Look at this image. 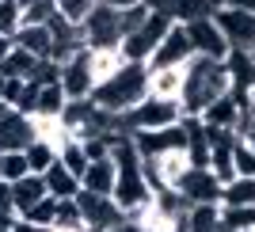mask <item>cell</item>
I'll list each match as a JSON object with an SVG mask.
<instances>
[{
	"label": "cell",
	"instance_id": "obj_22",
	"mask_svg": "<svg viewBox=\"0 0 255 232\" xmlns=\"http://www.w3.org/2000/svg\"><path fill=\"white\" fill-rule=\"evenodd\" d=\"M65 111V92L57 80L50 84H38V99H34V115L31 118H57Z\"/></svg>",
	"mask_w": 255,
	"mask_h": 232
},
{
	"label": "cell",
	"instance_id": "obj_31",
	"mask_svg": "<svg viewBox=\"0 0 255 232\" xmlns=\"http://www.w3.org/2000/svg\"><path fill=\"white\" fill-rule=\"evenodd\" d=\"M53 210H57V198L53 194H46L42 202H34L27 213H19L23 221H31V225H53Z\"/></svg>",
	"mask_w": 255,
	"mask_h": 232
},
{
	"label": "cell",
	"instance_id": "obj_28",
	"mask_svg": "<svg viewBox=\"0 0 255 232\" xmlns=\"http://www.w3.org/2000/svg\"><path fill=\"white\" fill-rule=\"evenodd\" d=\"M27 156H23V148H11V152H4L0 156V179H8V183H15V179H23L27 175Z\"/></svg>",
	"mask_w": 255,
	"mask_h": 232
},
{
	"label": "cell",
	"instance_id": "obj_11",
	"mask_svg": "<svg viewBox=\"0 0 255 232\" xmlns=\"http://www.w3.org/2000/svg\"><path fill=\"white\" fill-rule=\"evenodd\" d=\"M175 190L187 202H217L221 198V183H217V175L210 168H187L183 179L175 183Z\"/></svg>",
	"mask_w": 255,
	"mask_h": 232
},
{
	"label": "cell",
	"instance_id": "obj_7",
	"mask_svg": "<svg viewBox=\"0 0 255 232\" xmlns=\"http://www.w3.org/2000/svg\"><path fill=\"white\" fill-rule=\"evenodd\" d=\"M191 57H194V46H191L187 27H183V23H171L168 31H164V38L156 42V50L149 53L145 69H175V65H187Z\"/></svg>",
	"mask_w": 255,
	"mask_h": 232
},
{
	"label": "cell",
	"instance_id": "obj_41",
	"mask_svg": "<svg viewBox=\"0 0 255 232\" xmlns=\"http://www.w3.org/2000/svg\"><path fill=\"white\" fill-rule=\"evenodd\" d=\"M206 4H210V11L213 8H225V0H206Z\"/></svg>",
	"mask_w": 255,
	"mask_h": 232
},
{
	"label": "cell",
	"instance_id": "obj_3",
	"mask_svg": "<svg viewBox=\"0 0 255 232\" xmlns=\"http://www.w3.org/2000/svg\"><path fill=\"white\" fill-rule=\"evenodd\" d=\"M183 118V107L179 99H156V95H145L137 103L122 111L118 122H122V133H141V129H164V126H175Z\"/></svg>",
	"mask_w": 255,
	"mask_h": 232
},
{
	"label": "cell",
	"instance_id": "obj_39",
	"mask_svg": "<svg viewBox=\"0 0 255 232\" xmlns=\"http://www.w3.org/2000/svg\"><path fill=\"white\" fill-rule=\"evenodd\" d=\"M11 50V38H4V34H0V61H4V53Z\"/></svg>",
	"mask_w": 255,
	"mask_h": 232
},
{
	"label": "cell",
	"instance_id": "obj_4",
	"mask_svg": "<svg viewBox=\"0 0 255 232\" xmlns=\"http://www.w3.org/2000/svg\"><path fill=\"white\" fill-rule=\"evenodd\" d=\"M80 38H84L88 50H118V42H122V8L96 4L80 23Z\"/></svg>",
	"mask_w": 255,
	"mask_h": 232
},
{
	"label": "cell",
	"instance_id": "obj_20",
	"mask_svg": "<svg viewBox=\"0 0 255 232\" xmlns=\"http://www.w3.org/2000/svg\"><path fill=\"white\" fill-rule=\"evenodd\" d=\"M179 92H183V65H175V69H149V95L179 99Z\"/></svg>",
	"mask_w": 255,
	"mask_h": 232
},
{
	"label": "cell",
	"instance_id": "obj_12",
	"mask_svg": "<svg viewBox=\"0 0 255 232\" xmlns=\"http://www.w3.org/2000/svg\"><path fill=\"white\" fill-rule=\"evenodd\" d=\"M31 141H34V118H27L15 107H8L4 118H0V148L11 152V148H27Z\"/></svg>",
	"mask_w": 255,
	"mask_h": 232
},
{
	"label": "cell",
	"instance_id": "obj_34",
	"mask_svg": "<svg viewBox=\"0 0 255 232\" xmlns=\"http://www.w3.org/2000/svg\"><path fill=\"white\" fill-rule=\"evenodd\" d=\"M111 232H145V229H141V225L133 221V217H122V221H118V225H115Z\"/></svg>",
	"mask_w": 255,
	"mask_h": 232
},
{
	"label": "cell",
	"instance_id": "obj_8",
	"mask_svg": "<svg viewBox=\"0 0 255 232\" xmlns=\"http://www.w3.org/2000/svg\"><path fill=\"white\" fill-rule=\"evenodd\" d=\"M76 206H80V217H84L88 232H111L126 213L115 206L111 194H92V190H76Z\"/></svg>",
	"mask_w": 255,
	"mask_h": 232
},
{
	"label": "cell",
	"instance_id": "obj_32",
	"mask_svg": "<svg viewBox=\"0 0 255 232\" xmlns=\"http://www.w3.org/2000/svg\"><path fill=\"white\" fill-rule=\"evenodd\" d=\"M233 168H236V175H255V152L248 148L244 137L233 141Z\"/></svg>",
	"mask_w": 255,
	"mask_h": 232
},
{
	"label": "cell",
	"instance_id": "obj_43",
	"mask_svg": "<svg viewBox=\"0 0 255 232\" xmlns=\"http://www.w3.org/2000/svg\"><path fill=\"white\" fill-rule=\"evenodd\" d=\"M0 99H4V73H0Z\"/></svg>",
	"mask_w": 255,
	"mask_h": 232
},
{
	"label": "cell",
	"instance_id": "obj_21",
	"mask_svg": "<svg viewBox=\"0 0 255 232\" xmlns=\"http://www.w3.org/2000/svg\"><path fill=\"white\" fill-rule=\"evenodd\" d=\"M217 206H255V175H236L221 187Z\"/></svg>",
	"mask_w": 255,
	"mask_h": 232
},
{
	"label": "cell",
	"instance_id": "obj_37",
	"mask_svg": "<svg viewBox=\"0 0 255 232\" xmlns=\"http://www.w3.org/2000/svg\"><path fill=\"white\" fill-rule=\"evenodd\" d=\"M96 4H107V8H129V4H137V0H96Z\"/></svg>",
	"mask_w": 255,
	"mask_h": 232
},
{
	"label": "cell",
	"instance_id": "obj_16",
	"mask_svg": "<svg viewBox=\"0 0 255 232\" xmlns=\"http://www.w3.org/2000/svg\"><path fill=\"white\" fill-rule=\"evenodd\" d=\"M115 175H118L115 160H111V156H99V160H92V164L84 168V175H80V190L111 194V190H115Z\"/></svg>",
	"mask_w": 255,
	"mask_h": 232
},
{
	"label": "cell",
	"instance_id": "obj_13",
	"mask_svg": "<svg viewBox=\"0 0 255 232\" xmlns=\"http://www.w3.org/2000/svg\"><path fill=\"white\" fill-rule=\"evenodd\" d=\"M248 107H252V103H240V99H236L233 92H225L221 99H213V103L206 107V111H202V115H198V118H202L206 126H221V129H236V122H240V115H244Z\"/></svg>",
	"mask_w": 255,
	"mask_h": 232
},
{
	"label": "cell",
	"instance_id": "obj_5",
	"mask_svg": "<svg viewBox=\"0 0 255 232\" xmlns=\"http://www.w3.org/2000/svg\"><path fill=\"white\" fill-rule=\"evenodd\" d=\"M57 84H61L65 99H88L92 88H96V53L88 46L73 50L57 69Z\"/></svg>",
	"mask_w": 255,
	"mask_h": 232
},
{
	"label": "cell",
	"instance_id": "obj_35",
	"mask_svg": "<svg viewBox=\"0 0 255 232\" xmlns=\"http://www.w3.org/2000/svg\"><path fill=\"white\" fill-rule=\"evenodd\" d=\"M225 8H240V11H255V0H225Z\"/></svg>",
	"mask_w": 255,
	"mask_h": 232
},
{
	"label": "cell",
	"instance_id": "obj_30",
	"mask_svg": "<svg viewBox=\"0 0 255 232\" xmlns=\"http://www.w3.org/2000/svg\"><path fill=\"white\" fill-rule=\"evenodd\" d=\"M96 8V0H53V11L69 23H84V15Z\"/></svg>",
	"mask_w": 255,
	"mask_h": 232
},
{
	"label": "cell",
	"instance_id": "obj_10",
	"mask_svg": "<svg viewBox=\"0 0 255 232\" xmlns=\"http://www.w3.org/2000/svg\"><path fill=\"white\" fill-rule=\"evenodd\" d=\"M210 15H213V23L221 27V34L229 38V46H233V50H248V42H252V34H255V11L213 8Z\"/></svg>",
	"mask_w": 255,
	"mask_h": 232
},
{
	"label": "cell",
	"instance_id": "obj_6",
	"mask_svg": "<svg viewBox=\"0 0 255 232\" xmlns=\"http://www.w3.org/2000/svg\"><path fill=\"white\" fill-rule=\"evenodd\" d=\"M171 27L168 15H160V11H149L145 19H141L137 31H129L122 42H118V53H122V61H149V53L156 50V42L164 38V31Z\"/></svg>",
	"mask_w": 255,
	"mask_h": 232
},
{
	"label": "cell",
	"instance_id": "obj_46",
	"mask_svg": "<svg viewBox=\"0 0 255 232\" xmlns=\"http://www.w3.org/2000/svg\"><path fill=\"white\" fill-rule=\"evenodd\" d=\"M252 126H255V103H252Z\"/></svg>",
	"mask_w": 255,
	"mask_h": 232
},
{
	"label": "cell",
	"instance_id": "obj_26",
	"mask_svg": "<svg viewBox=\"0 0 255 232\" xmlns=\"http://www.w3.org/2000/svg\"><path fill=\"white\" fill-rule=\"evenodd\" d=\"M23 156H27V168H31L34 175H42V171L50 168L53 160H57V148H53V145H46V141H38V137H34L31 145L23 148Z\"/></svg>",
	"mask_w": 255,
	"mask_h": 232
},
{
	"label": "cell",
	"instance_id": "obj_25",
	"mask_svg": "<svg viewBox=\"0 0 255 232\" xmlns=\"http://www.w3.org/2000/svg\"><path fill=\"white\" fill-rule=\"evenodd\" d=\"M57 160H61L65 168L73 171L76 179H80V175H84V168L92 164V160H88V152H84V145H80L76 137H69V141H65L61 148H57Z\"/></svg>",
	"mask_w": 255,
	"mask_h": 232
},
{
	"label": "cell",
	"instance_id": "obj_42",
	"mask_svg": "<svg viewBox=\"0 0 255 232\" xmlns=\"http://www.w3.org/2000/svg\"><path fill=\"white\" fill-rule=\"evenodd\" d=\"M4 111H8V103H4V99H0V118H4Z\"/></svg>",
	"mask_w": 255,
	"mask_h": 232
},
{
	"label": "cell",
	"instance_id": "obj_45",
	"mask_svg": "<svg viewBox=\"0 0 255 232\" xmlns=\"http://www.w3.org/2000/svg\"><path fill=\"white\" fill-rule=\"evenodd\" d=\"M15 4H19V8H27V4H31V0H15Z\"/></svg>",
	"mask_w": 255,
	"mask_h": 232
},
{
	"label": "cell",
	"instance_id": "obj_19",
	"mask_svg": "<svg viewBox=\"0 0 255 232\" xmlns=\"http://www.w3.org/2000/svg\"><path fill=\"white\" fill-rule=\"evenodd\" d=\"M42 183H46V190H50L53 198H76V190H80V179L65 168L61 160H53L50 168L42 171Z\"/></svg>",
	"mask_w": 255,
	"mask_h": 232
},
{
	"label": "cell",
	"instance_id": "obj_17",
	"mask_svg": "<svg viewBox=\"0 0 255 232\" xmlns=\"http://www.w3.org/2000/svg\"><path fill=\"white\" fill-rule=\"evenodd\" d=\"M8 187H11V210H15V213H27L34 202H42L46 194H50L46 183H42V175H34V171H27L23 179L8 183Z\"/></svg>",
	"mask_w": 255,
	"mask_h": 232
},
{
	"label": "cell",
	"instance_id": "obj_38",
	"mask_svg": "<svg viewBox=\"0 0 255 232\" xmlns=\"http://www.w3.org/2000/svg\"><path fill=\"white\" fill-rule=\"evenodd\" d=\"M240 137H244V141H248V148H252V152H255V126H248L244 133H240Z\"/></svg>",
	"mask_w": 255,
	"mask_h": 232
},
{
	"label": "cell",
	"instance_id": "obj_48",
	"mask_svg": "<svg viewBox=\"0 0 255 232\" xmlns=\"http://www.w3.org/2000/svg\"><path fill=\"white\" fill-rule=\"evenodd\" d=\"M0 156H4V148H0Z\"/></svg>",
	"mask_w": 255,
	"mask_h": 232
},
{
	"label": "cell",
	"instance_id": "obj_15",
	"mask_svg": "<svg viewBox=\"0 0 255 232\" xmlns=\"http://www.w3.org/2000/svg\"><path fill=\"white\" fill-rule=\"evenodd\" d=\"M221 225V206L217 202H191L179 221V232H217Z\"/></svg>",
	"mask_w": 255,
	"mask_h": 232
},
{
	"label": "cell",
	"instance_id": "obj_44",
	"mask_svg": "<svg viewBox=\"0 0 255 232\" xmlns=\"http://www.w3.org/2000/svg\"><path fill=\"white\" fill-rule=\"evenodd\" d=\"M248 50H252V53H255V34H252V42H248Z\"/></svg>",
	"mask_w": 255,
	"mask_h": 232
},
{
	"label": "cell",
	"instance_id": "obj_47",
	"mask_svg": "<svg viewBox=\"0 0 255 232\" xmlns=\"http://www.w3.org/2000/svg\"><path fill=\"white\" fill-rule=\"evenodd\" d=\"M248 99H252V103H255V88H252V95H248Z\"/></svg>",
	"mask_w": 255,
	"mask_h": 232
},
{
	"label": "cell",
	"instance_id": "obj_40",
	"mask_svg": "<svg viewBox=\"0 0 255 232\" xmlns=\"http://www.w3.org/2000/svg\"><path fill=\"white\" fill-rule=\"evenodd\" d=\"M50 232H84V229H57V225H50Z\"/></svg>",
	"mask_w": 255,
	"mask_h": 232
},
{
	"label": "cell",
	"instance_id": "obj_36",
	"mask_svg": "<svg viewBox=\"0 0 255 232\" xmlns=\"http://www.w3.org/2000/svg\"><path fill=\"white\" fill-rule=\"evenodd\" d=\"M0 206H11V187H8V179H0Z\"/></svg>",
	"mask_w": 255,
	"mask_h": 232
},
{
	"label": "cell",
	"instance_id": "obj_27",
	"mask_svg": "<svg viewBox=\"0 0 255 232\" xmlns=\"http://www.w3.org/2000/svg\"><path fill=\"white\" fill-rule=\"evenodd\" d=\"M53 225H57V229H84V217H80V206H76V198H57ZM84 232H88V229H84Z\"/></svg>",
	"mask_w": 255,
	"mask_h": 232
},
{
	"label": "cell",
	"instance_id": "obj_23",
	"mask_svg": "<svg viewBox=\"0 0 255 232\" xmlns=\"http://www.w3.org/2000/svg\"><path fill=\"white\" fill-rule=\"evenodd\" d=\"M34 61H38V57H31L27 50H19V46L11 42V50L4 53V61H0V73H4V76H11V80H31Z\"/></svg>",
	"mask_w": 255,
	"mask_h": 232
},
{
	"label": "cell",
	"instance_id": "obj_14",
	"mask_svg": "<svg viewBox=\"0 0 255 232\" xmlns=\"http://www.w3.org/2000/svg\"><path fill=\"white\" fill-rule=\"evenodd\" d=\"M145 8L168 15L171 23H191V19H198V15H210V4H206V0H145Z\"/></svg>",
	"mask_w": 255,
	"mask_h": 232
},
{
	"label": "cell",
	"instance_id": "obj_2",
	"mask_svg": "<svg viewBox=\"0 0 255 232\" xmlns=\"http://www.w3.org/2000/svg\"><path fill=\"white\" fill-rule=\"evenodd\" d=\"M149 95V69L145 61H122L111 76H103L96 88H92V103L99 111H111V115H122L129 107Z\"/></svg>",
	"mask_w": 255,
	"mask_h": 232
},
{
	"label": "cell",
	"instance_id": "obj_9",
	"mask_svg": "<svg viewBox=\"0 0 255 232\" xmlns=\"http://www.w3.org/2000/svg\"><path fill=\"white\" fill-rule=\"evenodd\" d=\"M187 27V34H191V46H194V53H202V57H213V61H225L229 57V38L221 34V27L213 23V15H198V19H191V23H183Z\"/></svg>",
	"mask_w": 255,
	"mask_h": 232
},
{
	"label": "cell",
	"instance_id": "obj_24",
	"mask_svg": "<svg viewBox=\"0 0 255 232\" xmlns=\"http://www.w3.org/2000/svg\"><path fill=\"white\" fill-rule=\"evenodd\" d=\"M221 229L255 232V206H221Z\"/></svg>",
	"mask_w": 255,
	"mask_h": 232
},
{
	"label": "cell",
	"instance_id": "obj_29",
	"mask_svg": "<svg viewBox=\"0 0 255 232\" xmlns=\"http://www.w3.org/2000/svg\"><path fill=\"white\" fill-rule=\"evenodd\" d=\"M19 27H23V8L15 0H0V34H4V38H15Z\"/></svg>",
	"mask_w": 255,
	"mask_h": 232
},
{
	"label": "cell",
	"instance_id": "obj_1",
	"mask_svg": "<svg viewBox=\"0 0 255 232\" xmlns=\"http://www.w3.org/2000/svg\"><path fill=\"white\" fill-rule=\"evenodd\" d=\"M229 69L225 61H213V57H202L194 53L191 61L183 65V92H179V107L183 115H202L213 99H221L229 92Z\"/></svg>",
	"mask_w": 255,
	"mask_h": 232
},
{
	"label": "cell",
	"instance_id": "obj_18",
	"mask_svg": "<svg viewBox=\"0 0 255 232\" xmlns=\"http://www.w3.org/2000/svg\"><path fill=\"white\" fill-rule=\"evenodd\" d=\"M11 42L19 46V50H27L31 57H50L53 53V38H50V27H46V23H23Z\"/></svg>",
	"mask_w": 255,
	"mask_h": 232
},
{
	"label": "cell",
	"instance_id": "obj_33",
	"mask_svg": "<svg viewBox=\"0 0 255 232\" xmlns=\"http://www.w3.org/2000/svg\"><path fill=\"white\" fill-rule=\"evenodd\" d=\"M15 217H19V213L11 210V206H0V232H11V225H15Z\"/></svg>",
	"mask_w": 255,
	"mask_h": 232
}]
</instances>
